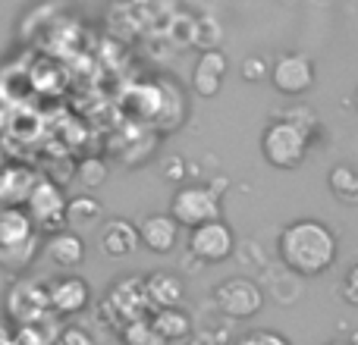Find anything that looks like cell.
Returning a JSON list of instances; mask_svg holds the SVG:
<instances>
[{
	"label": "cell",
	"instance_id": "cell-33",
	"mask_svg": "<svg viewBox=\"0 0 358 345\" xmlns=\"http://www.w3.org/2000/svg\"><path fill=\"white\" fill-rule=\"evenodd\" d=\"M349 345H358V333H352V342H349Z\"/></svg>",
	"mask_w": 358,
	"mask_h": 345
},
{
	"label": "cell",
	"instance_id": "cell-17",
	"mask_svg": "<svg viewBox=\"0 0 358 345\" xmlns=\"http://www.w3.org/2000/svg\"><path fill=\"white\" fill-rule=\"evenodd\" d=\"M161 85V113H157V119L151 126H157V132H173L182 126L185 119V98H182V88H176L173 82H157Z\"/></svg>",
	"mask_w": 358,
	"mask_h": 345
},
{
	"label": "cell",
	"instance_id": "cell-18",
	"mask_svg": "<svg viewBox=\"0 0 358 345\" xmlns=\"http://www.w3.org/2000/svg\"><path fill=\"white\" fill-rule=\"evenodd\" d=\"M151 327L164 342H179L192 336V317L182 308H161L151 317Z\"/></svg>",
	"mask_w": 358,
	"mask_h": 345
},
{
	"label": "cell",
	"instance_id": "cell-12",
	"mask_svg": "<svg viewBox=\"0 0 358 345\" xmlns=\"http://www.w3.org/2000/svg\"><path fill=\"white\" fill-rule=\"evenodd\" d=\"M179 229L182 226H179L170 214H151V216H145L142 226H138V239H142V245L148 248V251L170 254L179 242Z\"/></svg>",
	"mask_w": 358,
	"mask_h": 345
},
{
	"label": "cell",
	"instance_id": "cell-11",
	"mask_svg": "<svg viewBox=\"0 0 358 345\" xmlns=\"http://www.w3.org/2000/svg\"><path fill=\"white\" fill-rule=\"evenodd\" d=\"M38 179L41 176L35 170L19 167V163H13V167L3 163V170H0V207H25Z\"/></svg>",
	"mask_w": 358,
	"mask_h": 345
},
{
	"label": "cell",
	"instance_id": "cell-15",
	"mask_svg": "<svg viewBox=\"0 0 358 345\" xmlns=\"http://www.w3.org/2000/svg\"><path fill=\"white\" fill-rule=\"evenodd\" d=\"M98 245L107 258H126V254H132L138 245H142L138 226H132L129 220L104 223V229H101V235H98Z\"/></svg>",
	"mask_w": 358,
	"mask_h": 345
},
{
	"label": "cell",
	"instance_id": "cell-26",
	"mask_svg": "<svg viewBox=\"0 0 358 345\" xmlns=\"http://www.w3.org/2000/svg\"><path fill=\"white\" fill-rule=\"evenodd\" d=\"M236 345H292L286 339L283 333H277V330H264V327H255L248 330V333H242Z\"/></svg>",
	"mask_w": 358,
	"mask_h": 345
},
{
	"label": "cell",
	"instance_id": "cell-10",
	"mask_svg": "<svg viewBox=\"0 0 358 345\" xmlns=\"http://www.w3.org/2000/svg\"><path fill=\"white\" fill-rule=\"evenodd\" d=\"M48 304L50 314L57 317H73L92 304V286L82 277H60L48 286Z\"/></svg>",
	"mask_w": 358,
	"mask_h": 345
},
{
	"label": "cell",
	"instance_id": "cell-31",
	"mask_svg": "<svg viewBox=\"0 0 358 345\" xmlns=\"http://www.w3.org/2000/svg\"><path fill=\"white\" fill-rule=\"evenodd\" d=\"M164 170H167L164 176H167L170 182H179V179L185 176V163H182V161H176V157H170V161L164 163Z\"/></svg>",
	"mask_w": 358,
	"mask_h": 345
},
{
	"label": "cell",
	"instance_id": "cell-13",
	"mask_svg": "<svg viewBox=\"0 0 358 345\" xmlns=\"http://www.w3.org/2000/svg\"><path fill=\"white\" fill-rule=\"evenodd\" d=\"M44 254L50 258V264L63 267V270H76L85 260V242L73 229H57L44 239Z\"/></svg>",
	"mask_w": 358,
	"mask_h": 345
},
{
	"label": "cell",
	"instance_id": "cell-14",
	"mask_svg": "<svg viewBox=\"0 0 358 345\" xmlns=\"http://www.w3.org/2000/svg\"><path fill=\"white\" fill-rule=\"evenodd\" d=\"M145 295L155 311L161 308H179V302L185 298V283L170 270H155L145 277Z\"/></svg>",
	"mask_w": 358,
	"mask_h": 345
},
{
	"label": "cell",
	"instance_id": "cell-5",
	"mask_svg": "<svg viewBox=\"0 0 358 345\" xmlns=\"http://www.w3.org/2000/svg\"><path fill=\"white\" fill-rule=\"evenodd\" d=\"M66 201L60 182L41 176L38 185L31 189L29 201H25V210H29L31 223H35L38 233H57V229L66 226Z\"/></svg>",
	"mask_w": 358,
	"mask_h": 345
},
{
	"label": "cell",
	"instance_id": "cell-29",
	"mask_svg": "<svg viewBox=\"0 0 358 345\" xmlns=\"http://www.w3.org/2000/svg\"><path fill=\"white\" fill-rule=\"evenodd\" d=\"M242 79H245V82L271 79V69H267L264 57H245V63H242Z\"/></svg>",
	"mask_w": 358,
	"mask_h": 345
},
{
	"label": "cell",
	"instance_id": "cell-23",
	"mask_svg": "<svg viewBox=\"0 0 358 345\" xmlns=\"http://www.w3.org/2000/svg\"><path fill=\"white\" fill-rule=\"evenodd\" d=\"M76 179H79V185L88 191L101 189V185L107 182V163L101 161V157H85V161L76 167Z\"/></svg>",
	"mask_w": 358,
	"mask_h": 345
},
{
	"label": "cell",
	"instance_id": "cell-32",
	"mask_svg": "<svg viewBox=\"0 0 358 345\" xmlns=\"http://www.w3.org/2000/svg\"><path fill=\"white\" fill-rule=\"evenodd\" d=\"M0 345H16V339H13V330L6 327V323H0Z\"/></svg>",
	"mask_w": 358,
	"mask_h": 345
},
{
	"label": "cell",
	"instance_id": "cell-34",
	"mask_svg": "<svg viewBox=\"0 0 358 345\" xmlns=\"http://www.w3.org/2000/svg\"><path fill=\"white\" fill-rule=\"evenodd\" d=\"M0 170H3V148H0Z\"/></svg>",
	"mask_w": 358,
	"mask_h": 345
},
{
	"label": "cell",
	"instance_id": "cell-8",
	"mask_svg": "<svg viewBox=\"0 0 358 345\" xmlns=\"http://www.w3.org/2000/svg\"><path fill=\"white\" fill-rule=\"evenodd\" d=\"M271 82L280 94L299 98L315 85V63L305 54H286L271 66Z\"/></svg>",
	"mask_w": 358,
	"mask_h": 345
},
{
	"label": "cell",
	"instance_id": "cell-30",
	"mask_svg": "<svg viewBox=\"0 0 358 345\" xmlns=\"http://www.w3.org/2000/svg\"><path fill=\"white\" fill-rule=\"evenodd\" d=\"M340 292H343V298H346L349 304H358V264L346 273V279H343Z\"/></svg>",
	"mask_w": 358,
	"mask_h": 345
},
{
	"label": "cell",
	"instance_id": "cell-16",
	"mask_svg": "<svg viewBox=\"0 0 358 345\" xmlns=\"http://www.w3.org/2000/svg\"><path fill=\"white\" fill-rule=\"evenodd\" d=\"M41 251H44V239H41V233H35L31 239H25V242L0 245V270L22 277V273L38 260V254H41Z\"/></svg>",
	"mask_w": 358,
	"mask_h": 345
},
{
	"label": "cell",
	"instance_id": "cell-28",
	"mask_svg": "<svg viewBox=\"0 0 358 345\" xmlns=\"http://www.w3.org/2000/svg\"><path fill=\"white\" fill-rule=\"evenodd\" d=\"M57 345H98V342L85 327H63L60 336H57Z\"/></svg>",
	"mask_w": 358,
	"mask_h": 345
},
{
	"label": "cell",
	"instance_id": "cell-35",
	"mask_svg": "<svg viewBox=\"0 0 358 345\" xmlns=\"http://www.w3.org/2000/svg\"><path fill=\"white\" fill-rule=\"evenodd\" d=\"M355 110H358V91H355Z\"/></svg>",
	"mask_w": 358,
	"mask_h": 345
},
{
	"label": "cell",
	"instance_id": "cell-7",
	"mask_svg": "<svg viewBox=\"0 0 358 345\" xmlns=\"http://www.w3.org/2000/svg\"><path fill=\"white\" fill-rule=\"evenodd\" d=\"M189 251L201 264H220L236 251V235L223 220H210L189 229Z\"/></svg>",
	"mask_w": 358,
	"mask_h": 345
},
{
	"label": "cell",
	"instance_id": "cell-36",
	"mask_svg": "<svg viewBox=\"0 0 358 345\" xmlns=\"http://www.w3.org/2000/svg\"><path fill=\"white\" fill-rule=\"evenodd\" d=\"M327 345H346V342H327Z\"/></svg>",
	"mask_w": 358,
	"mask_h": 345
},
{
	"label": "cell",
	"instance_id": "cell-20",
	"mask_svg": "<svg viewBox=\"0 0 358 345\" xmlns=\"http://www.w3.org/2000/svg\"><path fill=\"white\" fill-rule=\"evenodd\" d=\"M60 327H57V314H44L31 323L13 327V339L16 345H57Z\"/></svg>",
	"mask_w": 358,
	"mask_h": 345
},
{
	"label": "cell",
	"instance_id": "cell-1",
	"mask_svg": "<svg viewBox=\"0 0 358 345\" xmlns=\"http://www.w3.org/2000/svg\"><path fill=\"white\" fill-rule=\"evenodd\" d=\"M280 260L299 277H321L336 264L340 242L336 233L321 220H292L280 229Z\"/></svg>",
	"mask_w": 358,
	"mask_h": 345
},
{
	"label": "cell",
	"instance_id": "cell-21",
	"mask_svg": "<svg viewBox=\"0 0 358 345\" xmlns=\"http://www.w3.org/2000/svg\"><path fill=\"white\" fill-rule=\"evenodd\" d=\"M104 216V207H101L98 198L92 195H79L66 201V223L69 226H94V223Z\"/></svg>",
	"mask_w": 358,
	"mask_h": 345
},
{
	"label": "cell",
	"instance_id": "cell-4",
	"mask_svg": "<svg viewBox=\"0 0 358 345\" xmlns=\"http://www.w3.org/2000/svg\"><path fill=\"white\" fill-rule=\"evenodd\" d=\"M170 216L182 229H195L201 223L220 220V195L208 185H182L170 201Z\"/></svg>",
	"mask_w": 358,
	"mask_h": 345
},
{
	"label": "cell",
	"instance_id": "cell-6",
	"mask_svg": "<svg viewBox=\"0 0 358 345\" xmlns=\"http://www.w3.org/2000/svg\"><path fill=\"white\" fill-rule=\"evenodd\" d=\"M214 304L220 308V314L233 317V321H252L264 308V292H261V286L255 279L229 277L223 283H217Z\"/></svg>",
	"mask_w": 358,
	"mask_h": 345
},
{
	"label": "cell",
	"instance_id": "cell-19",
	"mask_svg": "<svg viewBox=\"0 0 358 345\" xmlns=\"http://www.w3.org/2000/svg\"><path fill=\"white\" fill-rule=\"evenodd\" d=\"M38 229L31 223L25 207H0V245H13V242L31 239Z\"/></svg>",
	"mask_w": 358,
	"mask_h": 345
},
{
	"label": "cell",
	"instance_id": "cell-25",
	"mask_svg": "<svg viewBox=\"0 0 358 345\" xmlns=\"http://www.w3.org/2000/svg\"><path fill=\"white\" fill-rule=\"evenodd\" d=\"M192 88H195L198 98H217L223 88V75H214V73H204V69L195 66L192 73Z\"/></svg>",
	"mask_w": 358,
	"mask_h": 345
},
{
	"label": "cell",
	"instance_id": "cell-3",
	"mask_svg": "<svg viewBox=\"0 0 358 345\" xmlns=\"http://www.w3.org/2000/svg\"><path fill=\"white\" fill-rule=\"evenodd\" d=\"M3 314L13 327H22V323H31L38 317L50 314L48 286L35 277H16L10 283V289L3 292Z\"/></svg>",
	"mask_w": 358,
	"mask_h": 345
},
{
	"label": "cell",
	"instance_id": "cell-27",
	"mask_svg": "<svg viewBox=\"0 0 358 345\" xmlns=\"http://www.w3.org/2000/svg\"><path fill=\"white\" fill-rule=\"evenodd\" d=\"M192 41H195V44H204L208 50H214V47H217V41H220V25H217L210 16H208V19H198ZM204 47H201V50H204Z\"/></svg>",
	"mask_w": 358,
	"mask_h": 345
},
{
	"label": "cell",
	"instance_id": "cell-2",
	"mask_svg": "<svg viewBox=\"0 0 358 345\" xmlns=\"http://www.w3.org/2000/svg\"><path fill=\"white\" fill-rule=\"evenodd\" d=\"M308 148H311V135L283 117L267 123V129L261 132V154L277 170L302 167V161L308 157Z\"/></svg>",
	"mask_w": 358,
	"mask_h": 345
},
{
	"label": "cell",
	"instance_id": "cell-22",
	"mask_svg": "<svg viewBox=\"0 0 358 345\" xmlns=\"http://www.w3.org/2000/svg\"><path fill=\"white\" fill-rule=\"evenodd\" d=\"M327 185H330V191H334L336 201L358 204V170L355 167H346V163L334 167L330 176H327Z\"/></svg>",
	"mask_w": 358,
	"mask_h": 345
},
{
	"label": "cell",
	"instance_id": "cell-24",
	"mask_svg": "<svg viewBox=\"0 0 358 345\" xmlns=\"http://www.w3.org/2000/svg\"><path fill=\"white\" fill-rule=\"evenodd\" d=\"M123 339H126V345H164V339L155 333V327H151L148 321L129 323L126 333H123Z\"/></svg>",
	"mask_w": 358,
	"mask_h": 345
},
{
	"label": "cell",
	"instance_id": "cell-9",
	"mask_svg": "<svg viewBox=\"0 0 358 345\" xmlns=\"http://www.w3.org/2000/svg\"><path fill=\"white\" fill-rule=\"evenodd\" d=\"M107 308L129 327V323L142 321V314L151 308L148 295H145V277H126L113 283L110 295H107Z\"/></svg>",
	"mask_w": 358,
	"mask_h": 345
}]
</instances>
